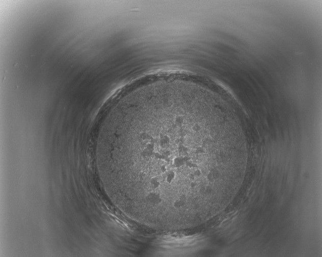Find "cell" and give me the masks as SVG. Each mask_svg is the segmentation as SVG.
Returning <instances> with one entry per match:
<instances>
[{
  "label": "cell",
  "mask_w": 322,
  "mask_h": 257,
  "mask_svg": "<svg viewBox=\"0 0 322 257\" xmlns=\"http://www.w3.org/2000/svg\"><path fill=\"white\" fill-rule=\"evenodd\" d=\"M185 99L156 97L114 112L100 141L101 171L128 217L154 229H186L219 214L233 158L222 131Z\"/></svg>",
  "instance_id": "obj_1"
}]
</instances>
